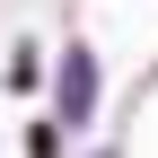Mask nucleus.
<instances>
[{"label": "nucleus", "instance_id": "nucleus-1", "mask_svg": "<svg viewBox=\"0 0 158 158\" xmlns=\"http://www.w3.org/2000/svg\"><path fill=\"white\" fill-rule=\"evenodd\" d=\"M88 106H97V62H88V44H70V53H62V114L79 123Z\"/></svg>", "mask_w": 158, "mask_h": 158}]
</instances>
